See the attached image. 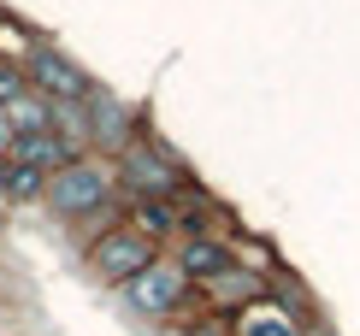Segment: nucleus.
I'll use <instances>...</instances> for the list:
<instances>
[{"label":"nucleus","instance_id":"obj_1","mask_svg":"<svg viewBox=\"0 0 360 336\" xmlns=\"http://www.w3.org/2000/svg\"><path fill=\"white\" fill-rule=\"evenodd\" d=\"M89 266H95V278H107V283H130L136 271L154 266V242H148L142 231H112V236L95 242Z\"/></svg>","mask_w":360,"mask_h":336},{"label":"nucleus","instance_id":"obj_2","mask_svg":"<svg viewBox=\"0 0 360 336\" xmlns=\"http://www.w3.org/2000/svg\"><path fill=\"white\" fill-rule=\"evenodd\" d=\"M189 295V278H184V266H148V271H136V278L124 283V301L136 313H177V301Z\"/></svg>","mask_w":360,"mask_h":336},{"label":"nucleus","instance_id":"obj_3","mask_svg":"<svg viewBox=\"0 0 360 336\" xmlns=\"http://www.w3.org/2000/svg\"><path fill=\"white\" fill-rule=\"evenodd\" d=\"M48 201L59 212H95L101 201H107V177H101L89 160H71V165H59V177L48 183Z\"/></svg>","mask_w":360,"mask_h":336},{"label":"nucleus","instance_id":"obj_4","mask_svg":"<svg viewBox=\"0 0 360 336\" xmlns=\"http://www.w3.org/2000/svg\"><path fill=\"white\" fill-rule=\"evenodd\" d=\"M30 77H36L41 89H53V95H65V101L89 95L83 71H77V65H65V59H59V53H30Z\"/></svg>","mask_w":360,"mask_h":336},{"label":"nucleus","instance_id":"obj_5","mask_svg":"<svg viewBox=\"0 0 360 336\" xmlns=\"http://www.w3.org/2000/svg\"><path fill=\"white\" fill-rule=\"evenodd\" d=\"M12 165H71V142H59L53 130L41 136H12Z\"/></svg>","mask_w":360,"mask_h":336},{"label":"nucleus","instance_id":"obj_6","mask_svg":"<svg viewBox=\"0 0 360 336\" xmlns=\"http://www.w3.org/2000/svg\"><path fill=\"white\" fill-rule=\"evenodd\" d=\"M177 266H184V278H207V283H213L219 271H231V254H224L219 242H189Z\"/></svg>","mask_w":360,"mask_h":336},{"label":"nucleus","instance_id":"obj_7","mask_svg":"<svg viewBox=\"0 0 360 336\" xmlns=\"http://www.w3.org/2000/svg\"><path fill=\"white\" fill-rule=\"evenodd\" d=\"M6 124H12V136H41V130H53V112H48V101L18 95V101H6Z\"/></svg>","mask_w":360,"mask_h":336},{"label":"nucleus","instance_id":"obj_8","mask_svg":"<svg viewBox=\"0 0 360 336\" xmlns=\"http://www.w3.org/2000/svg\"><path fill=\"white\" fill-rule=\"evenodd\" d=\"M207 289H213V295H219V307H243V301H254V295H260V278H243V271H219V278L213 283H207Z\"/></svg>","mask_w":360,"mask_h":336},{"label":"nucleus","instance_id":"obj_9","mask_svg":"<svg viewBox=\"0 0 360 336\" xmlns=\"http://www.w3.org/2000/svg\"><path fill=\"white\" fill-rule=\"evenodd\" d=\"M124 172L136 177L142 189H172V183H177V172H172V165H160L154 154H130V160H124Z\"/></svg>","mask_w":360,"mask_h":336},{"label":"nucleus","instance_id":"obj_10","mask_svg":"<svg viewBox=\"0 0 360 336\" xmlns=\"http://www.w3.org/2000/svg\"><path fill=\"white\" fill-rule=\"evenodd\" d=\"M236 336H302V330H295L283 313H266V307H260V313L243 318V330H236Z\"/></svg>","mask_w":360,"mask_h":336},{"label":"nucleus","instance_id":"obj_11","mask_svg":"<svg viewBox=\"0 0 360 336\" xmlns=\"http://www.w3.org/2000/svg\"><path fill=\"white\" fill-rule=\"evenodd\" d=\"M172 224H177V212H172L166 201H154V195H148V201H136V231H142V236L172 231Z\"/></svg>","mask_w":360,"mask_h":336},{"label":"nucleus","instance_id":"obj_12","mask_svg":"<svg viewBox=\"0 0 360 336\" xmlns=\"http://www.w3.org/2000/svg\"><path fill=\"white\" fill-rule=\"evenodd\" d=\"M95 130L107 136V142H118V136H124V106H112L107 95L95 101Z\"/></svg>","mask_w":360,"mask_h":336},{"label":"nucleus","instance_id":"obj_13","mask_svg":"<svg viewBox=\"0 0 360 336\" xmlns=\"http://www.w3.org/2000/svg\"><path fill=\"white\" fill-rule=\"evenodd\" d=\"M41 189V172L36 165H12V195H36Z\"/></svg>","mask_w":360,"mask_h":336},{"label":"nucleus","instance_id":"obj_14","mask_svg":"<svg viewBox=\"0 0 360 336\" xmlns=\"http://www.w3.org/2000/svg\"><path fill=\"white\" fill-rule=\"evenodd\" d=\"M6 101H18V71L0 65V106H6Z\"/></svg>","mask_w":360,"mask_h":336},{"label":"nucleus","instance_id":"obj_15","mask_svg":"<svg viewBox=\"0 0 360 336\" xmlns=\"http://www.w3.org/2000/svg\"><path fill=\"white\" fill-rule=\"evenodd\" d=\"M0 148H12V124H6V106H0Z\"/></svg>","mask_w":360,"mask_h":336},{"label":"nucleus","instance_id":"obj_16","mask_svg":"<svg viewBox=\"0 0 360 336\" xmlns=\"http://www.w3.org/2000/svg\"><path fill=\"white\" fill-rule=\"evenodd\" d=\"M189 336H224V330L219 325H201V330H189Z\"/></svg>","mask_w":360,"mask_h":336}]
</instances>
